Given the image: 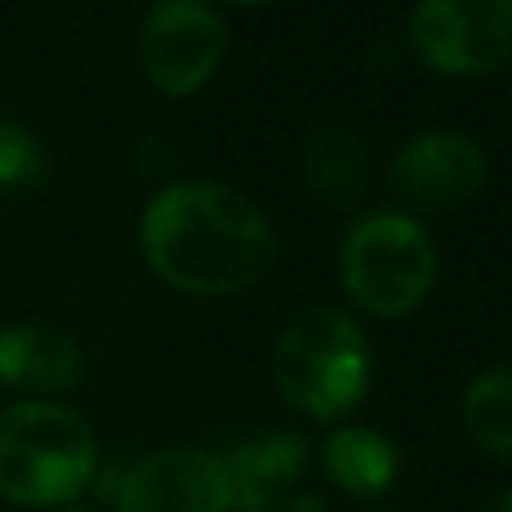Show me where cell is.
<instances>
[{
	"instance_id": "1",
	"label": "cell",
	"mask_w": 512,
	"mask_h": 512,
	"mask_svg": "<svg viewBox=\"0 0 512 512\" xmlns=\"http://www.w3.org/2000/svg\"><path fill=\"white\" fill-rule=\"evenodd\" d=\"M140 244L168 284L200 296L252 288L276 256V236L264 212L216 180L164 188L144 212Z\"/></svg>"
},
{
	"instance_id": "2",
	"label": "cell",
	"mask_w": 512,
	"mask_h": 512,
	"mask_svg": "<svg viewBox=\"0 0 512 512\" xmlns=\"http://www.w3.org/2000/svg\"><path fill=\"white\" fill-rule=\"evenodd\" d=\"M96 472L88 424L48 400H24L0 412V496L24 508L76 500Z\"/></svg>"
},
{
	"instance_id": "3",
	"label": "cell",
	"mask_w": 512,
	"mask_h": 512,
	"mask_svg": "<svg viewBox=\"0 0 512 512\" xmlns=\"http://www.w3.org/2000/svg\"><path fill=\"white\" fill-rule=\"evenodd\" d=\"M272 376L288 404L316 420L348 416L368 388V340L336 308H304L276 336Z\"/></svg>"
},
{
	"instance_id": "4",
	"label": "cell",
	"mask_w": 512,
	"mask_h": 512,
	"mask_svg": "<svg viewBox=\"0 0 512 512\" xmlns=\"http://www.w3.org/2000/svg\"><path fill=\"white\" fill-rule=\"evenodd\" d=\"M340 280L360 308L376 316H404L436 280L432 240L404 212H372L344 236Z\"/></svg>"
},
{
	"instance_id": "5",
	"label": "cell",
	"mask_w": 512,
	"mask_h": 512,
	"mask_svg": "<svg viewBox=\"0 0 512 512\" xmlns=\"http://www.w3.org/2000/svg\"><path fill=\"white\" fill-rule=\"evenodd\" d=\"M408 36L416 52L448 76H480L512 52L508 0H428L412 12Z\"/></svg>"
},
{
	"instance_id": "6",
	"label": "cell",
	"mask_w": 512,
	"mask_h": 512,
	"mask_svg": "<svg viewBox=\"0 0 512 512\" xmlns=\"http://www.w3.org/2000/svg\"><path fill=\"white\" fill-rule=\"evenodd\" d=\"M224 48H228V28L220 12L192 0L152 8L140 28L144 72L168 96L196 92L216 72Z\"/></svg>"
},
{
	"instance_id": "7",
	"label": "cell",
	"mask_w": 512,
	"mask_h": 512,
	"mask_svg": "<svg viewBox=\"0 0 512 512\" xmlns=\"http://www.w3.org/2000/svg\"><path fill=\"white\" fill-rule=\"evenodd\" d=\"M120 512H228L232 488L220 456L168 448L136 460L116 484Z\"/></svg>"
},
{
	"instance_id": "8",
	"label": "cell",
	"mask_w": 512,
	"mask_h": 512,
	"mask_svg": "<svg viewBox=\"0 0 512 512\" xmlns=\"http://www.w3.org/2000/svg\"><path fill=\"white\" fill-rule=\"evenodd\" d=\"M484 184V152L464 132H424L408 140L392 164V188L420 212H448Z\"/></svg>"
},
{
	"instance_id": "9",
	"label": "cell",
	"mask_w": 512,
	"mask_h": 512,
	"mask_svg": "<svg viewBox=\"0 0 512 512\" xmlns=\"http://www.w3.org/2000/svg\"><path fill=\"white\" fill-rule=\"evenodd\" d=\"M224 476L232 488V508L244 512H284L288 492L308 468V444L296 432H260L236 440L224 456Z\"/></svg>"
},
{
	"instance_id": "10",
	"label": "cell",
	"mask_w": 512,
	"mask_h": 512,
	"mask_svg": "<svg viewBox=\"0 0 512 512\" xmlns=\"http://www.w3.org/2000/svg\"><path fill=\"white\" fill-rule=\"evenodd\" d=\"M84 372L80 344L44 324L0 328V380L28 392H68Z\"/></svg>"
},
{
	"instance_id": "11",
	"label": "cell",
	"mask_w": 512,
	"mask_h": 512,
	"mask_svg": "<svg viewBox=\"0 0 512 512\" xmlns=\"http://www.w3.org/2000/svg\"><path fill=\"white\" fill-rule=\"evenodd\" d=\"M400 456L376 428H336L324 440V472L352 496H380L392 488Z\"/></svg>"
},
{
	"instance_id": "12",
	"label": "cell",
	"mask_w": 512,
	"mask_h": 512,
	"mask_svg": "<svg viewBox=\"0 0 512 512\" xmlns=\"http://www.w3.org/2000/svg\"><path fill=\"white\" fill-rule=\"evenodd\" d=\"M368 152L356 136L340 132V128H324L308 140V152H304V176H308V188L328 200V204H352L364 196L368 188Z\"/></svg>"
},
{
	"instance_id": "13",
	"label": "cell",
	"mask_w": 512,
	"mask_h": 512,
	"mask_svg": "<svg viewBox=\"0 0 512 512\" xmlns=\"http://www.w3.org/2000/svg\"><path fill=\"white\" fill-rule=\"evenodd\" d=\"M464 420L496 460L512 464V368H488L468 384Z\"/></svg>"
},
{
	"instance_id": "14",
	"label": "cell",
	"mask_w": 512,
	"mask_h": 512,
	"mask_svg": "<svg viewBox=\"0 0 512 512\" xmlns=\"http://www.w3.org/2000/svg\"><path fill=\"white\" fill-rule=\"evenodd\" d=\"M48 176V156L40 140L12 120H0V188L4 192H32Z\"/></svg>"
},
{
	"instance_id": "15",
	"label": "cell",
	"mask_w": 512,
	"mask_h": 512,
	"mask_svg": "<svg viewBox=\"0 0 512 512\" xmlns=\"http://www.w3.org/2000/svg\"><path fill=\"white\" fill-rule=\"evenodd\" d=\"M480 512H512V492H500V496H492L488 504H480Z\"/></svg>"
}]
</instances>
